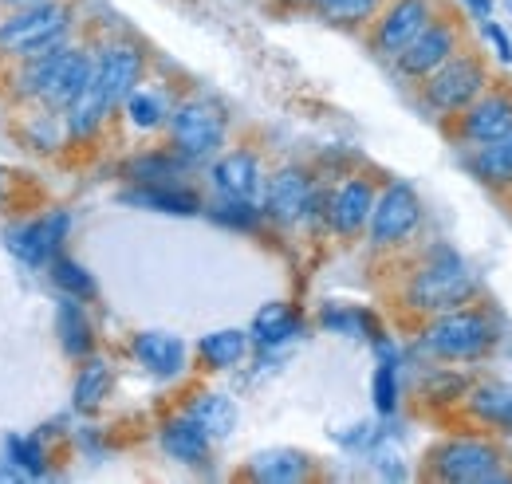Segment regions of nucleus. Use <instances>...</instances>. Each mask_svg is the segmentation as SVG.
<instances>
[{
  "label": "nucleus",
  "instance_id": "c85d7f7f",
  "mask_svg": "<svg viewBox=\"0 0 512 484\" xmlns=\"http://www.w3.org/2000/svg\"><path fill=\"white\" fill-rule=\"evenodd\" d=\"M127 115L138 130H154V126L162 122V115H166V107H162V99H158L154 91H130Z\"/></svg>",
  "mask_w": 512,
  "mask_h": 484
},
{
  "label": "nucleus",
  "instance_id": "2f4dec72",
  "mask_svg": "<svg viewBox=\"0 0 512 484\" xmlns=\"http://www.w3.org/2000/svg\"><path fill=\"white\" fill-rule=\"evenodd\" d=\"M379 0H327L323 4V16L331 20H343V24H355V20H367L375 12Z\"/></svg>",
  "mask_w": 512,
  "mask_h": 484
},
{
  "label": "nucleus",
  "instance_id": "412c9836",
  "mask_svg": "<svg viewBox=\"0 0 512 484\" xmlns=\"http://www.w3.org/2000/svg\"><path fill=\"white\" fill-rule=\"evenodd\" d=\"M111 111H107V99H103V87H99V75L91 71V79H87V87L71 99V107H67V130L75 134V138H87L99 122L107 119Z\"/></svg>",
  "mask_w": 512,
  "mask_h": 484
},
{
  "label": "nucleus",
  "instance_id": "2eb2a0df",
  "mask_svg": "<svg viewBox=\"0 0 512 484\" xmlns=\"http://www.w3.org/2000/svg\"><path fill=\"white\" fill-rule=\"evenodd\" d=\"M134 359L146 366V370L162 374V378H174V374L186 366V347H182L178 335H166V331H142V335L134 339Z\"/></svg>",
  "mask_w": 512,
  "mask_h": 484
},
{
  "label": "nucleus",
  "instance_id": "7c9ffc66",
  "mask_svg": "<svg viewBox=\"0 0 512 484\" xmlns=\"http://www.w3.org/2000/svg\"><path fill=\"white\" fill-rule=\"evenodd\" d=\"M375 406H379V414H394V406H398V382H394L390 359L375 370Z\"/></svg>",
  "mask_w": 512,
  "mask_h": 484
},
{
  "label": "nucleus",
  "instance_id": "1a4fd4ad",
  "mask_svg": "<svg viewBox=\"0 0 512 484\" xmlns=\"http://www.w3.org/2000/svg\"><path fill=\"white\" fill-rule=\"evenodd\" d=\"M485 87V67L473 56H461V60H446L434 79H430V103L442 107V111H461L469 107Z\"/></svg>",
  "mask_w": 512,
  "mask_h": 484
},
{
  "label": "nucleus",
  "instance_id": "79ce46f5",
  "mask_svg": "<svg viewBox=\"0 0 512 484\" xmlns=\"http://www.w3.org/2000/svg\"><path fill=\"white\" fill-rule=\"evenodd\" d=\"M509 8H512V0H509Z\"/></svg>",
  "mask_w": 512,
  "mask_h": 484
},
{
  "label": "nucleus",
  "instance_id": "b1692460",
  "mask_svg": "<svg viewBox=\"0 0 512 484\" xmlns=\"http://www.w3.org/2000/svg\"><path fill=\"white\" fill-rule=\"evenodd\" d=\"M201 359L205 366H213V370H225V366H237L245 355H249V335L245 331H213V335H205L201 339Z\"/></svg>",
  "mask_w": 512,
  "mask_h": 484
},
{
  "label": "nucleus",
  "instance_id": "c9c22d12",
  "mask_svg": "<svg viewBox=\"0 0 512 484\" xmlns=\"http://www.w3.org/2000/svg\"><path fill=\"white\" fill-rule=\"evenodd\" d=\"M485 36H489V40L497 44V52H501V60L509 63V60H512V44H509V36H505V32H501L497 24H485Z\"/></svg>",
  "mask_w": 512,
  "mask_h": 484
},
{
  "label": "nucleus",
  "instance_id": "4468645a",
  "mask_svg": "<svg viewBox=\"0 0 512 484\" xmlns=\"http://www.w3.org/2000/svg\"><path fill=\"white\" fill-rule=\"evenodd\" d=\"M371 205H375L371 185L355 178V182L335 189V197H331V205H327V221H331L335 233H359L363 221L371 217Z\"/></svg>",
  "mask_w": 512,
  "mask_h": 484
},
{
  "label": "nucleus",
  "instance_id": "4be33fe9",
  "mask_svg": "<svg viewBox=\"0 0 512 484\" xmlns=\"http://www.w3.org/2000/svg\"><path fill=\"white\" fill-rule=\"evenodd\" d=\"M253 335L256 343H264V347L288 343L292 335H300V315L288 303H264L253 319Z\"/></svg>",
  "mask_w": 512,
  "mask_h": 484
},
{
  "label": "nucleus",
  "instance_id": "9b49d317",
  "mask_svg": "<svg viewBox=\"0 0 512 484\" xmlns=\"http://www.w3.org/2000/svg\"><path fill=\"white\" fill-rule=\"evenodd\" d=\"M268 213L280 221V225H292V221H300V217H308L312 213V205H316V189L308 182V174H300V170H280L272 182H268Z\"/></svg>",
  "mask_w": 512,
  "mask_h": 484
},
{
  "label": "nucleus",
  "instance_id": "6e6552de",
  "mask_svg": "<svg viewBox=\"0 0 512 484\" xmlns=\"http://www.w3.org/2000/svg\"><path fill=\"white\" fill-rule=\"evenodd\" d=\"M4 237H8V252L16 260H24L28 268H44V264H52V256H60V244L67 237V213H48L40 221L12 225Z\"/></svg>",
  "mask_w": 512,
  "mask_h": 484
},
{
  "label": "nucleus",
  "instance_id": "e433bc0d",
  "mask_svg": "<svg viewBox=\"0 0 512 484\" xmlns=\"http://www.w3.org/2000/svg\"><path fill=\"white\" fill-rule=\"evenodd\" d=\"M497 146H501V154H505V162H509V170H512V134L509 138H501Z\"/></svg>",
  "mask_w": 512,
  "mask_h": 484
},
{
  "label": "nucleus",
  "instance_id": "9d476101",
  "mask_svg": "<svg viewBox=\"0 0 512 484\" xmlns=\"http://www.w3.org/2000/svg\"><path fill=\"white\" fill-rule=\"evenodd\" d=\"M453 48H457V36H453L449 24H426V28L398 52V67H402L406 75H430V71H438V67L453 56Z\"/></svg>",
  "mask_w": 512,
  "mask_h": 484
},
{
  "label": "nucleus",
  "instance_id": "393cba45",
  "mask_svg": "<svg viewBox=\"0 0 512 484\" xmlns=\"http://www.w3.org/2000/svg\"><path fill=\"white\" fill-rule=\"evenodd\" d=\"M130 205H146V209H162V213H197L201 201L193 197L190 189H174V185H146L127 193Z\"/></svg>",
  "mask_w": 512,
  "mask_h": 484
},
{
  "label": "nucleus",
  "instance_id": "6ab92c4d",
  "mask_svg": "<svg viewBox=\"0 0 512 484\" xmlns=\"http://www.w3.org/2000/svg\"><path fill=\"white\" fill-rule=\"evenodd\" d=\"M56 331H60V343L71 359H87L91 347H95V335H91V319L83 311V303L75 296H67L56 311Z\"/></svg>",
  "mask_w": 512,
  "mask_h": 484
},
{
  "label": "nucleus",
  "instance_id": "aec40b11",
  "mask_svg": "<svg viewBox=\"0 0 512 484\" xmlns=\"http://www.w3.org/2000/svg\"><path fill=\"white\" fill-rule=\"evenodd\" d=\"M312 469V461L296 449H268L253 457V477L264 484H292V481H304Z\"/></svg>",
  "mask_w": 512,
  "mask_h": 484
},
{
  "label": "nucleus",
  "instance_id": "4c0bfd02",
  "mask_svg": "<svg viewBox=\"0 0 512 484\" xmlns=\"http://www.w3.org/2000/svg\"><path fill=\"white\" fill-rule=\"evenodd\" d=\"M469 4H473V8L481 12V16H489V0H469Z\"/></svg>",
  "mask_w": 512,
  "mask_h": 484
},
{
  "label": "nucleus",
  "instance_id": "dca6fc26",
  "mask_svg": "<svg viewBox=\"0 0 512 484\" xmlns=\"http://www.w3.org/2000/svg\"><path fill=\"white\" fill-rule=\"evenodd\" d=\"M465 134L473 142H501L512 134V95H489L465 115Z\"/></svg>",
  "mask_w": 512,
  "mask_h": 484
},
{
  "label": "nucleus",
  "instance_id": "ddd939ff",
  "mask_svg": "<svg viewBox=\"0 0 512 484\" xmlns=\"http://www.w3.org/2000/svg\"><path fill=\"white\" fill-rule=\"evenodd\" d=\"M426 24H430V4L426 0H394L386 8L383 24H379V48L386 56H398Z\"/></svg>",
  "mask_w": 512,
  "mask_h": 484
},
{
  "label": "nucleus",
  "instance_id": "cd10ccee",
  "mask_svg": "<svg viewBox=\"0 0 512 484\" xmlns=\"http://www.w3.org/2000/svg\"><path fill=\"white\" fill-rule=\"evenodd\" d=\"M52 280L64 288L67 296H75V300H91L95 296V280L87 276V268L83 264H75V260H67V256H52Z\"/></svg>",
  "mask_w": 512,
  "mask_h": 484
},
{
  "label": "nucleus",
  "instance_id": "423d86ee",
  "mask_svg": "<svg viewBox=\"0 0 512 484\" xmlns=\"http://www.w3.org/2000/svg\"><path fill=\"white\" fill-rule=\"evenodd\" d=\"M438 477L453 484H497L505 481V465L497 457V449H489L485 441H449L434 453Z\"/></svg>",
  "mask_w": 512,
  "mask_h": 484
},
{
  "label": "nucleus",
  "instance_id": "a211bd4d",
  "mask_svg": "<svg viewBox=\"0 0 512 484\" xmlns=\"http://www.w3.org/2000/svg\"><path fill=\"white\" fill-rule=\"evenodd\" d=\"M213 185L225 193V197H237V201H249L260 185V166L249 150H237V154H225L217 166H213Z\"/></svg>",
  "mask_w": 512,
  "mask_h": 484
},
{
  "label": "nucleus",
  "instance_id": "f3484780",
  "mask_svg": "<svg viewBox=\"0 0 512 484\" xmlns=\"http://www.w3.org/2000/svg\"><path fill=\"white\" fill-rule=\"evenodd\" d=\"M162 449L182 465H205L209 461V433L193 422L190 414L174 418V422L162 425Z\"/></svg>",
  "mask_w": 512,
  "mask_h": 484
},
{
  "label": "nucleus",
  "instance_id": "c756f323",
  "mask_svg": "<svg viewBox=\"0 0 512 484\" xmlns=\"http://www.w3.org/2000/svg\"><path fill=\"white\" fill-rule=\"evenodd\" d=\"M8 457H12L16 469H28L32 477H40L44 473V461H48L36 437H8Z\"/></svg>",
  "mask_w": 512,
  "mask_h": 484
},
{
  "label": "nucleus",
  "instance_id": "a19ab883",
  "mask_svg": "<svg viewBox=\"0 0 512 484\" xmlns=\"http://www.w3.org/2000/svg\"><path fill=\"white\" fill-rule=\"evenodd\" d=\"M312 4H320V8H323V4H327V0H312Z\"/></svg>",
  "mask_w": 512,
  "mask_h": 484
},
{
  "label": "nucleus",
  "instance_id": "20e7f679",
  "mask_svg": "<svg viewBox=\"0 0 512 484\" xmlns=\"http://www.w3.org/2000/svg\"><path fill=\"white\" fill-rule=\"evenodd\" d=\"M493 343V327L485 315L477 311H442V319H434L422 335V347L438 359H477L485 355Z\"/></svg>",
  "mask_w": 512,
  "mask_h": 484
},
{
  "label": "nucleus",
  "instance_id": "473e14b6",
  "mask_svg": "<svg viewBox=\"0 0 512 484\" xmlns=\"http://www.w3.org/2000/svg\"><path fill=\"white\" fill-rule=\"evenodd\" d=\"M130 174H134L138 182L166 185V178H174V174H178V162H170V158H142V162H134V166H130Z\"/></svg>",
  "mask_w": 512,
  "mask_h": 484
},
{
  "label": "nucleus",
  "instance_id": "ea45409f",
  "mask_svg": "<svg viewBox=\"0 0 512 484\" xmlns=\"http://www.w3.org/2000/svg\"><path fill=\"white\" fill-rule=\"evenodd\" d=\"M0 197H4V170H0Z\"/></svg>",
  "mask_w": 512,
  "mask_h": 484
},
{
  "label": "nucleus",
  "instance_id": "5701e85b",
  "mask_svg": "<svg viewBox=\"0 0 512 484\" xmlns=\"http://www.w3.org/2000/svg\"><path fill=\"white\" fill-rule=\"evenodd\" d=\"M190 418L209 437H229L233 425H237V406L225 394H197V402L190 406Z\"/></svg>",
  "mask_w": 512,
  "mask_h": 484
},
{
  "label": "nucleus",
  "instance_id": "7ed1b4c3",
  "mask_svg": "<svg viewBox=\"0 0 512 484\" xmlns=\"http://www.w3.org/2000/svg\"><path fill=\"white\" fill-rule=\"evenodd\" d=\"M469 296H473V276H469V268L461 264V256L449 252V248H438L434 260H430L426 268H418V276L410 280V303H414L418 311L442 315V311L461 307Z\"/></svg>",
  "mask_w": 512,
  "mask_h": 484
},
{
  "label": "nucleus",
  "instance_id": "a878e982",
  "mask_svg": "<svg viewBox=\"0 0 512 484\" xmlns=\"http://www.w3.org/2000/svg\"><path fill=\"white\" fill-rule=\"evenodd\" d=\"M469 406H473V414H477L481 422L512 429V390L509 386H497V382L477 386V390L469 394Z\"/></svg>",
  "mask_w": 512,
  "mask_h": 484
},
{
  "label": "nucleus",
  "instance_id": "f704fd0d",
  "mask_svg": "<svg viewBox=\"0 0 512 484\" xmlns=\"http://www.w3.org/2000/svg\"><path fill=\"white\" fill-rule=\"evenodd\" d=\"M213 217H217L221 225H233V229H253L256 225V209L249 201H237V197H229V205L213 209Z\"/></svg>",
  "mask_w": 512,
  "mask_h": 484
},
{
  "label": "nucleus",
  "instance_id": "58836bf2",
  "mask_svg": "<svg viewBox=\"0 0 512 484\" xmlns=\"http://www.w3.org/2000/svg\"><path fill=\"white\" fill-rule=\"evenodd\" d=\"M0 4H16V8H24V4H36V0H0Z\"/></svg>",
  "mask_w": 512,
  "mask_h": 484
},
{
  "label": "nucleus",
  "instance_id": "f257e3e1",
  "mask_svg": "<svg viewBox=\"0 0 512 484\" xmlns=\"http://www.w3.org/2000/svg\"><path fill=\"white\" fill-rule=\"evenodd\" d=\"M95 71V60L83 52V48H48L40 56H28L24 67H20V95L44 103L48 111H60V107H71V99L87 87Z\"/></svg>",
  "mask_w": 512,
  "mask_h": 484
},
{
  "label": "nucleus",
  "instance_id": "bb28decb",
  "mask_svg": "<svg viewBox=\"0 0 512 484\" xmlns=\"http://www.w3.org/2000/svg\"><path fill=\"white\" fill-rule=\"evenodd\" d=\"M107 390H111V370L107 363H99V359H91L87 355V366L79 370V378H75V410H83V414H91L103 398H107Z\"/></svg>",
  "mask_w": 512,
  "mask_h": 484
},
{
  "label": "nucleus",
  "instance_id": "72a5a7b5",
  "mask_svg": "<svg viewBox=\"0 0 512 484\" xmlns=\"http://www.w3.org/2000/svg\"><path fill=\"white\" fill-rule=\"evenodd\" d=\"M477 170H481L489 182H509L512 178L509 162H505V154H501V146H497V142H489V146L477 154Z\"/></svg>",
  "mask_w": 512,
  "mask_h": 484
},
{
  "label": "nucleus",
  "instance_id": "0eeeda50",
  "mask_svg": "<svg viewBox=\"0 0 512 484\" xmlns=\"http://www.w3.org/2000/svg\"><path fill=\"white\" fill-rule=\"evenodd\" d=\"M371 241L375 244H398L406 241L418 221H422V205L414 197L410 185H390L383 197L371 205Z\"/></svg>",
  "mask_w": 512,
  "mask_h": 484
},
{
  "label": "nucleus",
  "instance_id": "f03ea898",
  "mask_svg": "<svg viewBox=\"0 0 512 484\" xmlns=\"http://www.w3.org/2000/svg\"><path fill=\"white\" fill-rule=\"evenodd\" d=\"M67 28H71V8L60 4V0L24 4V8H16L0 24V52L4 56H16V60L40 56V52L64 44Z\"/></svg>",
  "mask_w": 512,
  "mask_h": 484
},
{
  "label": "nucleus",
  "instance_id": "39448f33",
  "mask_svg": "<svg viewBox=\"0 0 512 484\" xmlns=\"http://www.w3.org/2000/svg\"><path fill=\"white\" fill-rule=\"evenodd\" d=\"M170 134H174V146H178L182 158L201 162V158H209L221 146V138H225V115L213 103L193 99V103H182L174 111Z\"/></svg>",
  "mask_w": 512,
  "mask_h": 484
},
{
  "label": "nucleus",
  "instance_id": "f8f14e48",
  "mask_svg": "<svg viewBox=\"0 0 512 484\" xmlns=\"http://www.w3.org/2000/svg\"><path fill=\"white\" fill-rule=\"evenodd\" d=\"M95 75H99L107 111H115L119 103H127V95L134 91V83L142 79V56H138L134 48H107L103 60L95 63Z\"/></svg>",
  "mask_w": 512,
  "mask_h": 484
}]
</instances>
